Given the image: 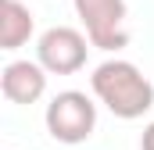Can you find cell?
I'll list each match as a JSON object with an SVG mask.
<instances>
[{
    "mask_svg": "<svg viewBox=\"0 0 154 150\" xmlns=\"http://www.w3.org/2000/svg\"><path fill=\"white\" fill-rule=\"evenodd\" d=\"M140 150H154V122L143 129V136H140Z\"/></svg>",
    "mask_w": 154,
    "mask_h": 150,
    "instance_id": "52a82bcc",
    "label": "cell"
},
{
    "mask_svg": "<svg viewBox=\"0 0 154 150\" xmlns=\"http://www.w3.org/2000/svg\"><path fill=\"white\" fill-rule=\"evenodd\" d=\"M75 14L86 25V36L100 50H122L129 46V29H125V0H75Z\"/></svg>",
    "mask_w": 154,
    "mask_h": 150,
    "instance_id": "3957f363",
    "label": "cell"
},
{
    "mask_svg": "<svg viewBox=\"0 0 154 150\" xmlns=\"http://www.w3.org/2000/svg\"><path fill=\"white\" fill-rule=\"evenodd\" d=\"M39 64L54 75H72L86 64V36L72 25H54L39 36Z\"/></svg>",
    "mask_w": 154,
    "mask_h": 150,
    "instance_id": "277c9868",
    "label": "cell"
},
{
    "mask_svg": "<svg viewBox=\"0 0 154 150\" xmlns=\"http://www.w3.org/2000/svg\"><path fill=\"white\" fill-rule=\"evenodd\" d=\"M0 89L11 104H36L47 89V68L39 61H11L0 72Z\"/></svg>",
    "mask_w": 154,
    "mask_h": 150,
    "instance_id": "5b68a950",
    "label": "cell"
},
{
    "mask_svg": "<svg viewBox=\"0 0 154 150\" xmlns=\"http://www.w3.org/2000/svg\"><path fill=\"white\" fill-rule=\"evenodd\" d=\"M90 86L97 100L115 114V118H140L154 107V82L140 72L133 61H104L90 75Z\"/></svg>",
    "mask_w": 154,
    "mask_h": 150,
    "instance_id": "6da1fadb",
    "label": "cell"
},
{
    "mask_svg": "<svg viewBox=\"0 0 154 150\" xmlns=\"http://www.w3.org/2000/svg\"><path fill=\"white\" fill-rule=\"evenodd\" d=\"M36 18L22 0H0V50H18L32 36Z\"/></svg>",
    "mask_w": 154,
    "mask_h": 150,
    "instance_id": "8992f818",
    "label": "cell"
},
{
    "mask_svg": "<svg viewBox=\"0 0 154 150\" xmlns=\"http://www.w3.org/2000/svg\"><path fill=\"white\" fill-rule=\"evenodd\" d=\"M97 129V104L79 93V89H65L47 104V132L57 143H82L90 140Z\"/></svg>",
    "mask_w": 154,
    "mask_h": 150,
    "instance_id": "7a4b0ae2",
    "label": "cell"
}]
</instances>
